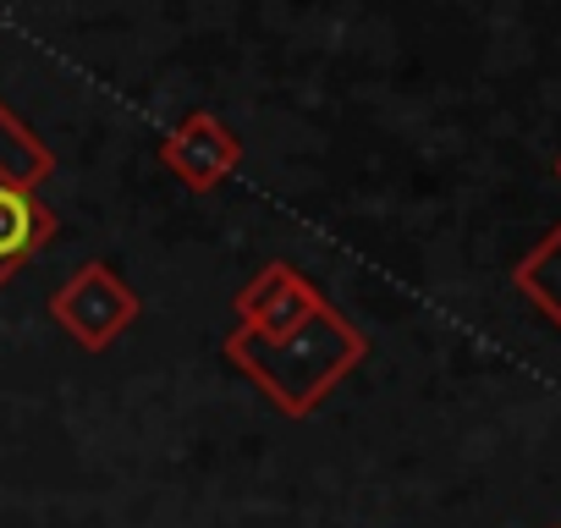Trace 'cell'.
Returning <instances> with one entry per match:
<instances>
[{
  "label": "cell",
  "mask_w": 561,
  "mask_h": 528,
  "mask_svg": "<svg viewBox=\"0 0 561 528\" xmlns=\"http://www.w3.org/2000/svg\"><path fill=\"white\" fill-rule=\"evenodd\" d=\"M220 353H226V364L237 375H248L287 418H309L369 358V336L336 303H320L287 336H248V331L231 325V336L220 342Z\"/></svg>",
  "instance_id": "obj_1"
},
{
  "label": "cell",
  "mask_w": 561,
  "mask_h": 528,
  "mask_svg": "<svg viewBox=\"0 0 561 528\" xmlns=\"http://www.w3.org/2000/svg\"><path fill=\"white\" fill-rule=\"evenodd\" d=\"M144 314V298L111 271L105 259H89L83 271H72L56 292H50V320L83 347V353H105L116 336H127Z\"/></svg>",
  "instance_id": "obj_2"
},
{
  "label": "cell",
  "mask_w": 561,
  "mask_h": 528,
  "mask_svg": "<svg viewBox=\"0 0 561 528\" xmlns=\"http://www.w3.org/2000/svg\"><path fill=\"white\" fill-rule=\"evenodd\" d=\"M160 165H165L187 193H215V187L231 182V171L242 165V144H237V133H231L215 111H187V116L160 138Z\"/></svg>",
  "instance_id": "obj_3"
},
{
  "label": "cell",
  "mask_w": 561,
  "mask_h": 528,
  "mask_svg": "<svg viewBox=\"0 0 561 528\" xmlns=\"http://www.w3.org/2000/svg\"><path fill=\"white\" fill-rule=\"evenodd\" d=\"M320 303H325V292L309 276H298L293 264H264V271L237 292L231 314H237V331H248V336H287Z\"/></svg>",
  "instance_id": "obj_4"
},
{
  "label": "cell",
  "mask_w": 561,
  "mask_h": 528,
  "mask_svg": "<svg viewBox=\"0 0 561 528\" xmlns=\"http://www.w3.org/2000/svg\"><path fill=\"white\" fill-rule=\"evenodd\" d=\"M56 231H61V215L39 193L0 187V287H7L39 248H50Z\"/></svg>",
  "instance_id": "obj_5"
},
{
  "label": "cell",
  "mask_w": 561,
  "mask_h": 528,
  "mask_svg": "<svg viewBox=\"0 0 561 528\" xmlns=\"http://www.w3.org/2000/svg\"><path fill=\"white\" fill-rule=\"evenodd\" d=\"M50 176H56L50 144H39V133H28V122L12 116V105L0 100V187H28V193H39Z\"/></svg>",
  "instance_id": "obj_6"
},
{
  "label": "cell",
  "mask_w": 561,
  "mask_h": 528,
  "mask_svg": "<svg viewBox=\"0 0 561 528\" xmlns=\"http://www.w3.org/2000/svg\"><path fill=\"white\" fill-rule=\"evenodd\" d=\"M512 287L561 331V226H550V231L512 264Z\"/></svg>",
  "instance_id": "obj_7"
},
{
  "label": "cell",
  "mask_w": 561,
  "mask_h": 528,
  "mask_svg": "<svg viewBox=\"0 0 561 528\" xmlns=\"http://www.w3.org/2000/svg\"><path fill=\"white\" fill-rule=\"evenodd\" d=\"M556 176H561V154H556Z\"/></svg>",
  "instance_id": "obj_8"
}]
</instances>
